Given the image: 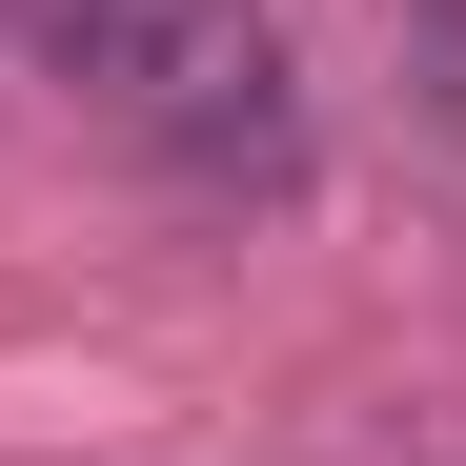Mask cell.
Listing matches in <instances>:
<instances>
[{"mask_svg":"<svg viewBox=\"0 0 466 466\" xmlns=\"http://www.w3.org/2000/svg\"><path fill=\"white\" fill-rule=\"evenodd\" d=\"M21 41H41V82H82L183 183H284L304 163V82H284L264 0H21Z\"/></svg>","mask_w":466,"mask_h":466,"instance_id":"cell-1","label":"cell"}]
</instances>
